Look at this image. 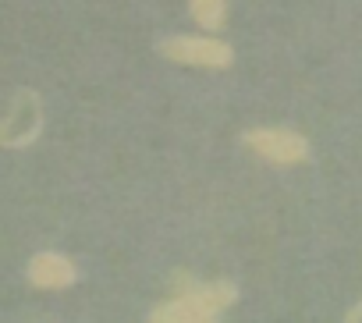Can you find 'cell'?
Returning <instances> with one entry per match:
<instances>
[{
    "mask_svg": "<svg viewBox=\"0 0 362 323\" xmlns=\"http://www.w3.org/2000/svg\"><path fill=\"white\" fill-rule=\"evenodd\" d=\"M181 277L185 274H177V295L149 309L153 323H210V319L224 316L238 298V288L231 281L189 284Z\"/></svg>",
    "mask_w": 362,
    "mask_h": 323,
    "instance_id": "cell-1",
    "label": "cell"
},
{
    "mask_svg": "<svg viewBox=\"0 0 362 323\" xmlns=\"http://www.w3.org/2000/svg\"><path fill=\"white\" fill-rule=\"evenodd\" d=\"M43 131V100L33 89H18L4 121H0V146L4 149H25Z\"/></svg>",
    "mask_w": 362,
    "mask_h": 323,
    "instance_id": "cell-2",
    "label": "cell"
},
{
    "mask_svg": "<svg viewBox=\"0 0 362 323\" xmlns=\"http://www.w3.org/2000/svg\"><path fill=\"white\" fill-rule=\"evenodd\" d=\"M245 146L274 168H295L309 156V142L295 128H252L245 131Z\"/></svg>",
    "mask_w": 362,
    "mask_h": 323,
    "instance_id": "cell-3",
    "label": "cell"
},
{
    "mask_svg": "<svg viewBox=\"0 0 362 323\" xmlns=\"http://www.w3.org/2000/svg\"><path fill=\"white\" fill-rule=\"evenodd\" d=\"M167 61L174 64H189V68H228L235 61L231 47L221 40H206V36H170L156 47Z\"/></svg>",
    "mask_w": 362,
    "mask_h": 323,
    "instance_id": "cell-4",
    "label": "cell"
},
{
    "mask_svg": "<svg viewBox=\"0 0 362 323\" xmlns=\"http://www.w3.org/2000/svg\"><path fill=\"white\" fill-rule=\"evenodd\" d=\"M78 281V270L68 256L61 252H36L29 259V284L33 288H43V291H61V288H71Z\"/></svg>",
    "mask_w": 362,
    "mask_h": 323,
    "instance_id": "cell-5",
    "label": "cell"
},
{
    "mask_svg": "<svg viewBox=\"0 0 362 323\" xmlns=\"http://www.w3.org/2000/svg\"><path fill=\"white\" fill-rule=\"evenodd\" d=\"M189 11L192 18L203 25V29H224V18H228V0H189Z\"/></svg>",
    "mask_w": 362,
    "mask_h": 323,
    "instance_id": "cell-6",
    "label": "cell"
},
{
    "mask_svg": "<svg viewBox=\"0 0 362 323\" xmlns=\"http://www.w3.org/2000/svg\"><path fill=\"white\" fill-rule=\"evenodd\" d=\"M344 319H348V323H355V319H362V298H358V302H355V305H351V309L344 312Z\"/></svg>",
    "mask_w": 362,
    "mask_h": 323,
    "instance_id": "cell-7",
    "label": "cell"
}]
</instances>
